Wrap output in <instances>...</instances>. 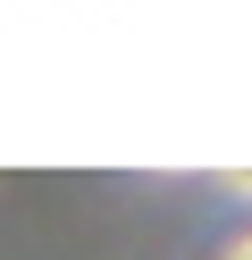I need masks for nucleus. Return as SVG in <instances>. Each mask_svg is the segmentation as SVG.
I'll list each match as a JSON object with an SVG mask.
<instances>
[{
  "label": "nucleus",
  "mask_w": 252,
  "mask_h": 260,
  "mask_svg": "<svg viewBox=\"0 0 252 260\" xmlns=\"http://www.w3.org/2000/svg\"><path fill=\"white\" fill-rule=\"evenodd\" d=\"M227 193H244V202H252V176H227Z\"/></svg>",
  "instance_id": "nucleus-1"
},
{
  "label": "nucleus",
  "mask_w": 252,
  "mask_h": 260,
  "mask_svg": "<svg viewBox=\"0 0 252 260\" xmlns=\"http://www.w3.org/2000/svg\"><path fill=\"white\" fill-rule=\"evenodd\" d=\"M227 260H252V235H244V243H227Z\"/></svg>",
  "instance_id": "nucleus-2"
}]
</instances>
